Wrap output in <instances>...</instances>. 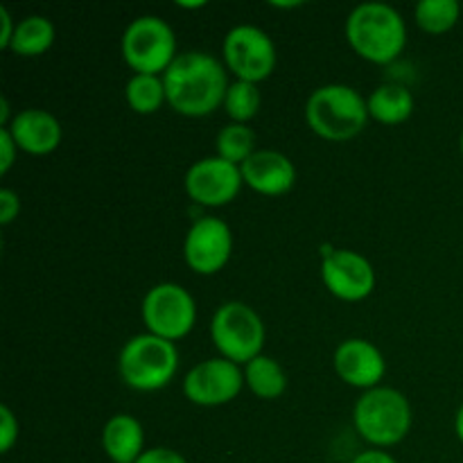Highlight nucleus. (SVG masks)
<instances>
[{
    "instance_id": "nucleus-11",
    "label": "nucleus",
    "mask_w": 463,
    "mask_h": 463,
    "mask_svg": "<svg viewBox=\"0 0 463 463\" xmlns=\"http://www.w3.org/2000/svg\"><path fill=\"white\" fill-rule=\"evenodd\" d=\"M244 179L240 165L224 161L217 154L193 163L185 172V193L202 206H226L238 197Z\"/></svg>"
},
{
    "instance_id": "nucleus-7",
    "label": "nucleus",
    "mask_w": 463,
    "mask_h": 463,
    "mask_svg": "<svg viewBox=\"0 0 463 463\" xmlns=\"http://www.w3.org/2000/svg\"><path fill=\"white\" fill-rule=\"evenodd\" d=\"M120 50L122 59L136 75H161L176 59L175 30L152 14L138 16L127 25Z\"/></svg>"
},
{
    "instance_id": "nucleus-24",
    "label": "nucleus",
    "mask_w": 463,
    "mask_h": 463,
    "mask_svg": "<svg viewBox=\"0 0 463 463\" xmlns=\"http://www.w3.org/2000/svg\"><path fill=\"white\" fill-rule=\"evenodd\" d=\"M260 90H258V84H251V81L235 80L233 84H229V90H226L224 98V109L229 113V118L233 122H240V125H247L251 118L258 116L260 111Z\"/></svg>"
},
{
    "instance_id": "nucleus-20",
    "label": "nucleus",
    "mask_w": 463,
    "mask_h": 463,
    "mask_svg": "<svg viewBox=\"0 0 463 463\" xmlns=\"http://www.w3.org/2000/svg\"><path fill=\"white\" fill-rule=\"evenodd\" d=\"M244 384L260 401H276L288 389V375L274 357L258 355L244 366Z\"/></svg>"
},
{
    "instance_id": "nucleus-27",
    "label": "nucleus",
    "mask_w": 463,
    "mask_h": 463,
    "mask_svg": "<svg viewBox=\"0 0 463 463\" xmlns=\"http://www.w3.org/2000/svg\"><path fill=\"white\" fill-rule=\"evenodd\" d=\"M18 213H21V199H18V194L9 188L0 190V224H12L18 217Z\"/></svg>"
},
{
    "instance_id": "nucleus-28",
    "label": "nucleus",
    "mask_w": 463,
    "mask_h": 463,
    "mask_svg": "<svg viewBox=\"0 0 463 463\" xmlns=\"http://www.w3.org/2000/svg\"><path fill=\"white\" fill-rule=\"evenodd\" d=\"M136 463H188L184 457L176 450H170V448H149V450L143 452Z\"/></svg>"
},
{
    "instance_id": "nucleus-17",
    "label": "nucleus",
    "mask_w": 463,
    "mask_h": 463,
    "mask_svg": "<svg viewBox=\"0 0 463 463\" xmlns=\"http://www.w3.org/2000/svg\"><path fill=\"white\" fill-rule=\"evenodd\" d=\"M104 455L113 463H136L145 452V430L131 414H116L102 430Z\"/></svg>"
},
{
    "instance_id": "nucleus-10",
    "label": "nucleus",
    "mask_w": 463,
    "mask_h": 463,
    "mask_svg": "<svg viewBox=\"0 0 463 463\" xmlns=\"http://www.w3.org/2000/svg\"><path fill=\"white\" fill-rule=\"evenodd\" d=\"M244 387V371L224 357L199 362L185 373L184 393L193 405L220 407L235 401Z\"/></svg>"
},
{
    "instance_id": "nucleus-21",
    "label": "nucleus",
    "mask_w": 463,
    "mask_h": 463,
    "mask_svg": "<svg viewBox=\"0 0 463 463\" xmlns=\"http://www.w3.org/2000/svg\"><path fill=\"white\" fill-rule=\"evenodd\" d=\"M127 102L140 116L156 113L167 102L165 81L161 75H134L127 81Z\"/></svg>"
},
{
    "instance_id": "nucleus-13",
    "label": "nucleus",
    "mask_w": 463,
    "mask_h": 463,
    "mask_svg": "<svg viewBox=\"0 0 463 463\" xmlns=\"http://www.w3.org/2000/svg\"><path fill=\"white\" fill-rule=\"evenodd\" d=\"M321 280L333 297L346 303L362 301L375 288V271L362 253L351 249H335L324 253Z\"/></svg>"
},
{
    "instance_id": "nucleus-18",
    "label": "nucleus",
    "mask_w": 463,
    "mask_h": 463,
    "mask_svg": "<svg viewBox=\"0 0 463 463\" xmlns=\"http://www.w3.org/2000/svg\"><path fill=\"white\" fill-rule=\"evenodd\" d=\"M366 104L369 116L383 125H401L414 113V95L402 84H380Z\"/></svg>"
},
{
    "instance_id": "nucleus-30",
    "label": "nucleus",
    "mask_w": 463,
    "mask_h": 463,
    "mask_svg": "<svg viewBox=\"0 0 463 463\" xmlns=\"http://www.w3.org/2000/svg\"><path fill=\"white\" fill-rule=\"evenodd\" d=\"M351 463H398V461L393 459L392 455H387V452L373 448V450H366L362 452V455H357Z\"/></svg>"
},
{
    "instance_id": "nucleus-19",
    "label": "nucleus",
    "mask_w": 463,
    "mask_h": 463,
    "mask_svg": "<svg viewBox=\"0 0 463 463\" xmlns=\"http://www.w3.org/2000/svg\"><path fill=\"white\" fill-rule=\"evenodd\" d=\"M54 36H57V30H54V23L50 18L39 16V14L25 16L23 21H18L7 50H12L18 57H39L52 48Z\"/></svg>"
},
{
    "instance_id": "nucleus-32",
    "label": "nucleus",
    "mask_w": 463,
    "mask_h": 463,
    "mask_svg": "<svg viewBox=\"0 0 463 463\" xmlns=\"http://www.w3.org/2000/svg\"><path fill=\"white\" fill-rule=\"evenodd\" d=\"M459 147H461V154H463V134H461V140H459Z\"/></svg>"
},
{
    "instance_id": "nucleus-16",
    "label": "nucleus",
    "mask_w": 463,
    "mask_h": 463,
    "mask_svg": "<svg viewBox=\"0 0 463 463\" xmlns=\"http://www.w3.org/2000/svg\"><path fill=\"white\" fill-rule=\"evenodd\" d=\"M7 129L18 149L32 156H45L61 143V125L45 109H23L12 118Z\"/></svg>"
},
{
    "instance_id": "nucleus-3",
    "label": "nucleus",
    "mask_w": 463,
    "mask_h": 463,
    "mask_svg": "<svg viewBox=\"0 0 463 463\" xmlns=\"http://www.w3.org/2000/svg\"><path fill=\"white\" fill-rule=\"evenodd\" d=\"M369 104L348 84H326L310 93L306 102L307 127L333 143L355 138L369 120Z\"/></svg>"
},
{
    "instance_id": "nucleus-29",
    "label": "nucleus",
    "mask_w": 463,
    "mask_h": 463,
    "mask_svg": "<svg viewBox=\"0 0 463 463\" xmlns=\"http://www.w3.org/2000/svg\"><path fill=\"white\" fill-rule=\"evenodd\" d=\"M16 25L18 23H14L9 9L0 7V48H9V43H12L14 39V32H16Z\"/></svg>"
},
{
    "instance_id": "nucleus-1",
    "label": "nucleus",
    "mask_w": 463,
    "mask_h": 463,
    "mask_svg": "<svg viewBox=\"0 0 463 463\" xmlns=\"http://www.w3.org/2000/svg\"><path fill=\"white\" fill-rule=\"evenodd\" d=\"M167 104L188 118L211 116L224 104L229 80L226 71L213 54L188 50L176 54L172 66L163 72Z\"/></svg>"
},
{
    "instance_id": "nucleus-2",
    "label": "nucleus",
    "mask_w": 463,
    "mask_h": 463,
    "mask_svg": "<svg viewBox=\"0 0 463 463\" xmlns=\"http://www.w3.org/2000/svg\"><path fill=\"white\" fill-rule=\"evenodd\" d=\"M346 39L362 59L384 66L405 50V18L387 3H362L348 14Z\"/></svg>"
},
{
    "instance_id": "nucleus-14",
    "label": "nucleus",
    "mask_w": 463,
    "mask_h": 463,
    "mask_svg": "<svg viewBox=\"0 0 463 463\" xmlns=\"http://www.w3.org/2000/svg\"><path fill=\"white\" fill-rule=\"evenodd\" d=\"M333 364L344 383L357 389H366V392L380 387V380L384 378V371H387V362H384L380 348L360 337L339 344Z\"/></svg>"
},
{
    "instance_id": "nucleus-22",
    "label": "nucleus",
    "mask_w": 463,
    "mask_h": 463,
    "mask_svg": "<svg viewBox=\"0 0 463 463\" xmlns=\"http://www.w3.org/2000/svg\"><path fill=\"white\" fill-rule=\"evenodd\" d=\"M215 149L220 158L233 163V165H242L256 152V134H253V129L249 125L229 122L217 134Z\"/></svg>"
},
{
    "instance_id": "nucleus-25",
    "label": "nucleus",
    "mask_w": 463,
    "mask_h": 463,
    "mask_svg": "<svg viewBox=\"0 0 463 463\" xmlns=\"http://www.w3.org/2000/svg\"><path fill=\"white\" fill-rule=\"evenodd\" d=\"M18 441V420L7 405L0 407V452H9Z\"/></svg>"
},
{
    "instance_id": "nucleus-6",
    "label": "nucleus",
    "mask_w": 463,
    "mask_h": 463,
    "mask_svg": "<svg viewBox=\"0 0 463 463\" xmlns=\"http://www.w3.org/2000/svg\"><path fill=\"white\" fill-rule=\"evenodd\" d=\"M211 339L224 360L244 364L262 355L265 324L253 307L242 301H226L211 321Z\"/></svg>"
},
{
    "instance_id": "nucleus-26",
    "label": "nucleus",
    "mask_w": 463,
    "mask_h": 463,
    "mask_svg": "<svg viewBox=\"0 0 463 463\" xmlns=\"http://www.w3.org/2000/svg\"><path fill=\"white\" fill-rule=\"evenodd\" d=\"M18 145L12 138L7 127H0V175H7L12 170L14 161H16Z\"/></svg>"
},
{
    "instance_id": "nucleus-8",
    "label": "nucleus",
    "mask_w": 463,
    "mask_h": 463,
    "mask_svg": "<svg viewBox=\"0 0 463 463\" xmlns=\"http://www.w3.org/2000/svg\"><path fill=\"white\" fill-rule=\"evenodd\" d=\"M143 321L147 333L167 342H179L194 328L197 303L184 285L158 283L145 294Z\"/></svg>"
},
{
    "instance_id": "nucleus-5",
    "label": "nucleus",
    "mask_w": 463,
    "mask_h": 463,
    "mask_svg": "<svg viewBox=\"0 0 463 463\" xmlns=\"http://www.w3.org/2000/svg\"><path fill=\"white\" fill-rule=\"evenodd\" d=\"M179 369V351L175 342L143 333L131 337L118 357V371L127 387L136 392H158L167 387Z\"/></svg>"
},
{
    "instance_id": "nucleus-12",
    "label": "nucleus",
    "mask_w": 463,
    "mask_h": 463,
    "mask_svg": "<svg viewBox=\"0 0 463 463\" xmlns=\"http://www.w3.org/2000/svg\"><path fill=\"white\" fill-rule=\"evenodd\" d=\"M233 253V233L217 217H202L190 226L184 240V258L193 271L213 276L224 269Z\"/></svg>"
},
{
    "instance_id": "nucleus-31",
    "label": "nucleus",
    "mask_w": 463,
    "mask_h": 463,
    "mask_svg": "<svg viewBox=\"0 0 463 463\" xmlns=\"http://www.w3.org/2000/svg\"><path fill=\"white\" fill-rule=\"evenodd\" d=\"M455 432L457 437H459V441L463 443V405L459 407V411H457L455 416Z\"/></svg>"
},
{
    "instance_id": "nucleus-23",
    "label": "nucleus",
    "mask_w": 463,
    "mask_h": 463,
    "mask_svg": "<svg viewBox=\"0 0 463 463\" xmlns=\"http://www.w3.org/2000/svg\"><path fill=\"white\" fill-rule=\"evenodd\" d=\"M414 16L428 34H446L459 21L461 5L457 0H420L414 7Z\"/></svg>"
},
{
    "instance_id": "nucleus-15",
    "label": "nucleus",
    "mask_w": 463,
    "mask_h": 463,
    "mask_svg": "<svg viewBox=\"0 0 463 463\" xmlns=\"http://www.w3.org/2000/svg\"><path fill=\"white\" fill-rule=\"evenodd\" d=\"M240 172H242L244 185L265 197H279V194L289 193L297 184L294 163L276 149H256L240 165Z\"/></svg>"
},
{
    "instance_id": "nucleus-4",
    "label": "nucleus",
    "mask_w": 463,
    "mask_h": 463,
    "mask_svg": "<svg viewBox=\"0 0 463 463\" xmlns=\"http://www.w3.org/2000/svg\"><path fill=\"white\" fill-rule=\"evenodd\" d=\"M357 434L378 450L401 443L411 430V405L398 389L375 387L362 393L353 410Z\"/></svg>"
},
{
    "instance_id": "nucleus-9",
    "label": "nucleus",
    "mask_w": 463,
    "mask_h": 463,
    "mask_svg": "<svg viewBox=\"0 0 463 463\" xmlns=\"http://www.w3.org/2000/svg\"><path fill=\"white\" fill-rule=\"evenodd\" d=\"M224 61L238 80L258 81L267 80L276 68V45L271 36L258 25H235L224 36Z\"/></svg>"
}]
</instances>
